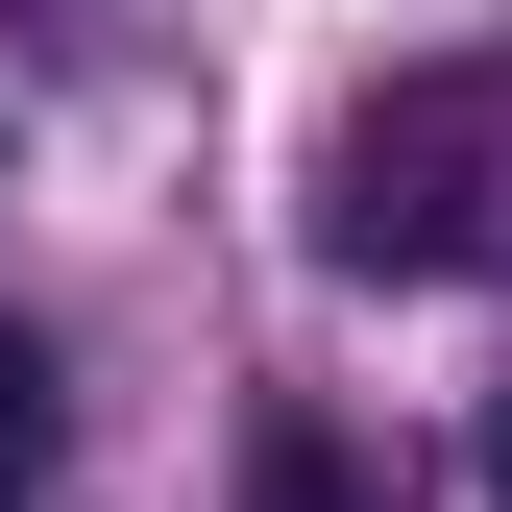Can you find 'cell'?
<instances>
[{"mask_svg": "<svg viewBox=\"0 0 512 512\" xmlns=\"http://www.w3.org/2000/svg\"><path fill=\"white\" fill-rule=\"evenodd\" d=\"M488 512H512V415H488Z\"/></svg>", "mask_w": 512, "mask_h": 512, "instance_id": "277c9868", "label": "cell"}, {"mask_svg": "<svg viewBox=\"0 0 512 512\" xmlns=\"http://www.w3.org/2000/svg\"><path fill=\"white\" fill-rule=\"evenodd\" d=\"M244 512H391L342 415H244Z\"/></svg>", "mask_w": 512, "mask_h": 512, "instance_id": "7a4b0ae2", "label": "cell"}, {"mask_svg": "<svg viewBox=\"0 0 512 512\" xmlns=\"http://www.w3.org/2000/svg\"><path fill=\"white\" fill-rule=\"evenodd\" d=\"M317 244H342V269L366 293H391V269H464V98H391V122H342V171H317Z\"/></svg>", "mask_w": 512, "mask_h": 512, "instance_id": "6da1fadb", "label": "cell"}, {"mask_svg": "<svg viewBox=\"0 0 512 512\" xmlns=\"http://www.w3.org/2000/svg\"><path fill=\"white\" fill-rule=\"evenodd\" d=\"M25 488H49V366L0 342V512H25Z\"/></svg>", "mask_w": 512, "mask_h": 512, "instance_id": "3957f363", "label": "cell"}]
</instances>
